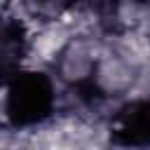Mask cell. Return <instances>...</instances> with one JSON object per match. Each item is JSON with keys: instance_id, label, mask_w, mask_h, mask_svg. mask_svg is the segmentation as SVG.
Listing matches in <instances>:
<instances>
[{"instance_id": "2", "label": "cell", "mask_w": 150, "mask_h": 150, "mask_svg": "<svg viewBox=\"0 0 150 150\" xmlns=\"http://www.w3.org/2000/svg\"><path fill=\"white\" fill-rule=\"evenodd\" d=\"M122 131L134 143H148L150 141V103H143L138 110L129 112L124 117Z\"/></svg>"}, {"instance_id": "1", "label": "cell", "mask_w": 150, "mask_h": 150, "mask_svg": "<svg viewBox=\"0 0 150 150\" xmlns=\"http://www.w3.org/2000/svg\"><path fill=\"white\" fill-rule=\"evenodd\" d=\"M47 105H49V89L40 77H33L19 84V89L12 96V112H16L19 120L42 117Z\"/></svg>"}]
</instances>
